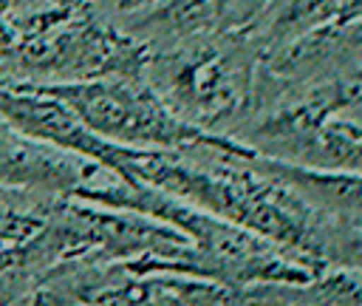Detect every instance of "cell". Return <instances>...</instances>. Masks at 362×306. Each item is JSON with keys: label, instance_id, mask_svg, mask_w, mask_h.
<instances>
[{"label": "cell", "instance_id": "1", "mask_svg": "<svg viewBox=\"0 0 362 306\" xmlns=\"http://www.w3.org/2000/svg\"><path fill=\"white\" fill-rule=\"evenodd\" d=\"M37 91L65 102L82 125L116 147H192L212 142L192 125L173 116L161 99L130 79H96L68 85H34Z\"/></svg>", "mask_w": 362, "mask_h": 306}, {"label": "cell", "instance_id": "2", "mask_svg": "<svg viewBox=\"0 0 362 306\" xmlns=\"http://www.w3.org/2000/svg\"><path fill=\"white\" fill-rule=\"evenodd\" d=\"M110 6L116 8H133V6H141V3H150V0H107Z\"/></svg>", "mask_w": 362, "mask_h": 306}]
</instances>
